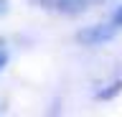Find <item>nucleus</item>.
Instances as JSON below:
<instances>
[{"label": "nucleus", "instance_id": "obj_1", "mask_svg": "<svg viewBox=\"0 0 122 117\" xmlns=\"http://www.w3.org/2000/svg\"><path fill=\"white\" fill-rule=\"evenodd\" d=\"M117 33H120V28L107 18L102 23H94V25H86L81 31H76V43H81V46H102L107 41H112Z\"/></svg>", "mask_w": 122, "mask_h": 117}, {"label": "nucleus", "instance_id": "obj_2", "mask_svg": "<svg viewBox=\"0 0 122 117\" xmlns=\"http://www.w3.org/2000/svg\"><path fill=\"white\" fill-rule=\"evenodd\" d=\"M120 89H122V81H114V84H109V89L97 92V99H112L114 94H120Z\"/></svg>", "mask_w": 122, "mask_h": 117}, {"label": "nucleus", "instance_id": "obj_3", "mask_svg": "<svg viewBox=\"0 0 122 117\" xmlns=\"http://www.w3.org/2000/svg\"><path fill=\"white\" fill-rule=\"evenodd\" d=\"M109 20H112V23H114V25H117V28L122 31V5H117V8L112 10V15H109Z\"/></svg>", "mask_w": 122, "mask_h": 117}, {"label": "nucleus", "instance_id": "obj_4", "mask_svg": "<svg viewBox=\"0 0 122 117\" xmlns=\"http://www.w3.org/2000/svg\"><path fill=\"white\" fill-rule=\"evenodd\" d=\"M5 66H8V51H5L3 46H0V71L5 69Z\"/></svg>", "mask_w": 122, "mask_h": 117}, {"label": "nucleus", "instance_id": "obj_5", "mask_svg": "<svg viewBox=\"0 0 122 117\" xmlns=\"http://www.w3.org/2000/svg\"><path fill=\"white\" fill-rule=\"evenodd\" d=\"M8 13V0H0V15H5Z\"/></svg>", "mask_w": 122, "mask_h": 117}, {"label": "nucleus", "instance_id": "obj_6", "mask_svg": "<svg viewBox=\"0 0 122 117\" xmlns=\"http://www.w3.org/2000/svg\"><path fill=\"white\" fill-rule=\"evenodd\" d=\"M0 46H3V41H0Z\"/></svg>", "mask_w": 122, "mask_h": 117}]
</instances>
